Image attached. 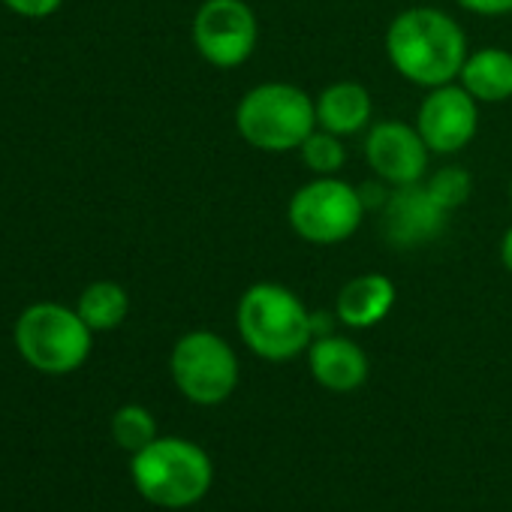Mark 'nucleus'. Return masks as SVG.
<instances>
[{"label": "nucleus", "mask_w": 512, "mask_h": 512, "mask_svg": "<svg viewBox=\"0 0 512 512\" xmlns=\"http://www.w3.org/2000/svg\"><path fill=\"white\" fill-rule=\"evenodd\" d=\"M509 199H512V181H509Z\"/></svg>", "instance_id": "obj_23"}, {"label": "nucleus", "mask_w": 512, "mask_h": 512, "mask_svg": "<svg viewBox=\"0 0 512 512\" xmlns=\"http://www.w3.org/2000/svg\"><path fill=\"white\" fill-rule=\"evenodd\" d=\"M235 329L244 347L266 362H290L314 341V314L284 284H253L235 308Z\"/></svg>", "instance_id": "obj_2"}, {"label": "nucleus", "mask_w": 512, "mask_h": 512, "mask_svg": "<svg viewBox=\"0 0 512 512\" xmlns=\"http://www.w3.org/2000/svg\"><path fill=\"white\" fill-rule=\"evenodd\" d=\"M112 437L121 449L136 455L139 449H145L148 443L157 440V422L145 407L127 404L112 416Z\"/></svg>", "instance_id": "obj_17"}, {"label": "nucleus", "mask_w": 512, "mask_h": 512, "mask_svg": "<svg viewBox=\"0 0 512 512\" xmlns=\"http://www.w3.org/2000/svg\"><path fill=\"white\" fill-rule=\"evenodd\" d=\"M299 151H302V163H305L314 175H335V172H341V166L347 163V151H344L341 136H335V133H329V130H323V127H317V130L299 145Z\"/></svg>", "instance_id": "obj_18"}, {"label": "nucleus", "mask_w": 512, "mask_h": 512, "mask_svg": "<svg viewBox=\"0 0 512 512\" xmlns=\"http://www.w3.org/2000/svg\"><path fill=\"white\" fill-rule=\"evenodd\" d=\"M374 100L371 91L359 82H332L317 97V127L335 133V136H356L365 127H371Z\"/></svg>", "instance_id": "obj_14"}, {"label": "nucleus", "mask_w": 512, "mask_h": 512, "mask_svg": "<svg viewBox=\"0 0 512 512\" xmlns=\"http://www.w3.org/2000/svg\"><path fill=\"white\" fill-rule=\"evenodd\" d=\"M169 371L178 392L199 407L223 404L235 392L241 377L238 356L229 341L208 329H196L178 338V344L172 347Z\"/></svg>", "instance_id": "obj_7"}, {"label": "nucleus", "mask_w": 512, "mask_h": 512, "mask_svg": "<svg viewBox=\"0 0 512 512\" xmlns=\"http://www.w3.org/2000/svg\"><path fill=\"white\" fill-rule=\"evenodd\" d=\"M238 136L266 154H287L317 130V100L290 82H263L235 106Z\"/></svg>", "instance_id": "obj_3"}, {"label": "nucleus", "mask_w": 512, "mask_h": 512, "mask_svg": "<svg viewBox=\"0 0 512 512\" xmlns=\"http://www.w3.org/2000/svg\"><path fill=\"white\" fill-rule=\"evenodd\" d=\"M260 22L244 0H202L193 16V46L217 70H235L250 61Z\"/></svg>", "instance_id": "obj_8"}, {"label": "nucleus", "mask_w": 512, "mask_h": 512, "mask_svg": "<svg viewBox=\"0 0 512 512\" xmlns=\"http://www.w3.org/2000/svg\"><path fill=\"white\" fill-rule=\"evenodd\" d=\"M389 64L419 88L458 82L467 61V37L458 22L434 7H410L398 13L386 31Z\"/></svg>", "instance_id": "obj_1"}, {"label": "nucleus", "mask_w": 512, "mask_h": 512, "mask_svg": "<svg viewBox=\"0 0 512 512\" xmlns=\"http://www.w3.org/2000/svg\"><path fill=\"white\" fill-rule=\"evenodd\" d=\"M425 187L431 190V196L452 214L455 208H461L470 193H473V178L467 169L461 166H443L431 175H425Z\"/></svg>", "instance_id": "obj_19"}, {"label": "nucleus", "mask_w": 512, "mask_h": 512, "mask_svg": "<svg viewBox=\"0 0 512 512\" xmlns=\"http://www.w3.org/2000/svg\"><path fill=\"white\" fill-rule=\"evenodd\" d=\"M79 317L88 323L91 332H109L118 329L127 320L130 299L127 290L115 281H97L79 296Z\"/></svg>", "instance_id": "obj_16"}, {"label": "nucleus", "mask_w": 512, "mask_h": 512, "mask_svg": "<svg viewBox=\"0 0 512 512\" xmlns=\"http://www.w3.org/2000/svg\"><path fill=\"white\" fill-rule=\"evenodd\" d=\"M16 344L28 365L46 374H70L91 353V329L79 311L43 302L28 308L16 323Z\"/></svg>", "instance_id": "obj_5"}, {"label": "nucleus", "mask_w": 512, "mask_h": 512, "mask_svg": "<svg viewBox=\"0 0 512 512\" xmlns=\"http://www.w3.org/2000/svg\"><path fill=\"white\" fill-rule=\"evenodd\" d=\"M214 479L211 458L184 437H157L133 455V482L139 494L163 509L199 503Z\"/></svg>", "instance_id": "obj_4"}, {"label": "nucleus", "mask_w": 512, "mask_h": 512, "mask_svg": "<svg viewBox=\"0 0 512 512\" xmlns=\"http://www.w3.org/2000/svg\"><path fill=\"white\" fill-rule=\"evenodd\" d=\"M449 211L431 196L425 181L392 187L380 208V232L395 247H422L443 235Z\"/></svg>", "instance_id": "obj_11"}, {"label": "nucleus", "mask_w": 512, "mask_h": 512, "mask_svg": "<svg viewBox=\"0 0 512 512\" xmlns=\"http://www.w3.org/2000/svg\"><path fill=\"white\" fill-rule=\"evenodd\" d=\"M4 4L19 13V16H28V19H46L52 13L61 10L64 0H4Z\"/></svg>", "instance_id": "obj_20"}, {"label": "nucleus", "mask_w": 512, "mask_h": 512, "mask_svg": "<svg viewBox=\"0 0 512 512\" xmlns=\"http://www.w3.org/2000/svg\"><path fill=\"white\" fill-rule=\"evenodd\" d=\"M311 377L329 392H356L368 380V356L365 350L341 335H320L308 347Z\"/></svg>", "instance_id": "obj_12"}, {"label": "nucleus", "mask_w": 512, "mask_h": 512, "mask_svg": "<svg viewBox=\"0 0 512 512\" xmlns=\"http://www.w3.org/2000/svg\"><path fill=\"white\" fill-rule=\"evenodd\" d=\"M500 263H503V269L512 275V226L503 232V238H500Z\"/></svg>", "instance_id": "obj_22"}, {"label": "nucleus", "mask_w": 512, "mask_h": 512, "mask_svg": "<svg viewBox=\"0 0 512 512\" xmlns=\"http://www.w3.org/2000/svg\"><path fill=\"white\" fill-rule=\"evenodd\" d=\"M395 284L380 272H365L350 278L335 302V320L350 329H371L389 317L395 308Z\"/></svg>", "instance_id": "obj_13"}, {"label": "nucleus", "mask_w": 512, "mask_h": 512, "mask_svg": "<svg viewBox=\"0 0 512 512\" xmlns=\"http://www.w3.org/2000/svg\"><path fill=\"white\" fill-rule=\"evenodd\" d=\"M365 211L368 208L359 187L341 181L338 175H317L293 193L287 220L290 229L308 244H341L356 235Z\"/></svg>", "instance_id": "obj_6"}, {"label": "nucleus", "mask_w": 512, "mask_h": 512, "mask_svg": "<svg viewBox=\"0 0 512 512\" xmlns=\"http://www.w3.org/2000/svg\"><path fill=\"white\" fill-rule=\"evenodd\" d=\"M458 4L473 13V16H485V19H500L512 13V0H458Z\"/></svg>", "instance_id": "obj_21"}, {"label": "nucleus", "mask_w": 512, "mask_h": 512, "mask_svg": "<svg viewBox=\"0 0 512 512\" xmlns=\"http://www.w3.org/2000/svg\"><path fill=\"white\" fill-rule=\"evenodd\" d=\"M416 130L431 154H458L479 130V103L458 82L428 88L416 112Z\"/></svg>", "instance_id": "obj_9"}, {"label": "nucleus", "mask_w": 512, "mask_h": 512, "mask_svg": "<svg viewBox=\"0 0 512 512\" xmlns=\"http://www.w3.org/2000/svg\"><path fill=\"white\" fill-rule=\"evenodd\" d=\"M428 157L431 151L419 136L416 124H407L401 118L377 121L365 133V160L371 172L392 187L425 181Z\"/></svg>", "instance_id": "obj_10"}, {"label": "nucleus", "mask_w": 512, "mask_h": 512, "mask_svg": "<svg viewBox=\"0 0 512 512\" xmlns=\"http://www.w3.org/2000/svg\"><path fill=\"white\" fill-rule=\"evenodd\" d=\"M458 85L482 106L512 100V52L500 46H485L467 55Z\"/></svg>", "instance_id": "obj_15"}]
</instances>
